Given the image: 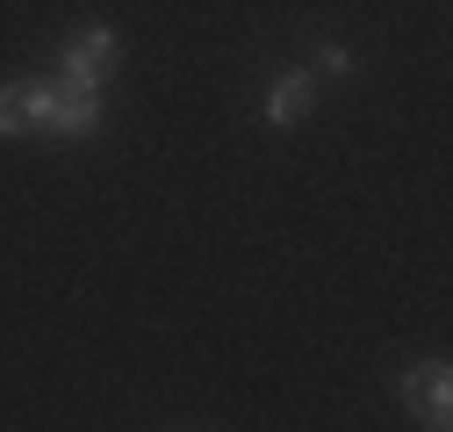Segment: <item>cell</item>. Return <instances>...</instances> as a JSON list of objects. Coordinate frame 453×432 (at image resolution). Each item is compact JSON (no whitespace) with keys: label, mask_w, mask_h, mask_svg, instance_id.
I'll return each mask as SVG.
<instances>
[{"label":"cell","mask_w":453,"mask_h":432,"mask_svg":"<svg viewBox=\"0 0 453 432\" xmlns=\"http://www.w3.org/2000/svg\"><path fill=\"white\" fill-rule=\"evenodd\" d=\"M116 58H123V36H116V29H80V36L58 50V87L101 94V80L116 73Z\"/></svg>","instance_id":"cell-1"},{"label":"cell","mask_w":453,"mask_h":432,"mask_svg":"<svg viewBox=\"0 0 453 432\" xmlns=\"http://www.w3.org/2000/svg\"><path fill=\"white\" fill-rule=\"evenodd\" d=\"M395 390H403V404L425 411V425H453V374H446V360L403 367V374H395Z\"/></svg>","instance_id":"cell-2"},{"label":"cell","mask_w":453,"mask_h":432,"mask_svg":"<svg viewBox=\"0 0 453 432\" xmlns=\"http://www.w3.org/2000/svg\"><path fill=\"white\" fill-rule=\"evenodd\" d=\"M310 108H317V73H303V66L280 73V80L266 87V123H273V130H296Z\"/></svg>","instance_id":"cell-3"},{"label":"cell","mask_w":453,"mask_h":432,"mask_svg":"<svg viewBox=\"0 0 453 432\" xmlns=\"http://www.w3.org/2000/svg\"><path fill=\"white\" fill-rule=\"evenodd\" d=\"M94 130H101V94L58 87V123H50V137H94Z\"/></svg>","instance_id":"cell-4"},{"label":"cell","mask_w":453,"mask_h":432,"mask_svg":"<svg viewBox=\"0 0 453 432\" xmlns=\"http://www.w3.org/2000/svg\"><path fill=\"white\" fill-rule=\"evenodd\" d=\"M0 137H29V108H22V87H0Z\"/></svg>","instance_id":"cell-5"},{"label":"cell","mask_w":453,"mask_h":432,"mask_svg":"<svg viewBox=\"0 0 453 432\" xmlns=\"http://www.w3.org/2000/svg\"><path fill=\"white\" fill-rule=\"evenodd\" d=\"M317 73H353V50L346 43H324L317 50Z\"/></svg>","instance_id":"cell-6"}]
</instances>
